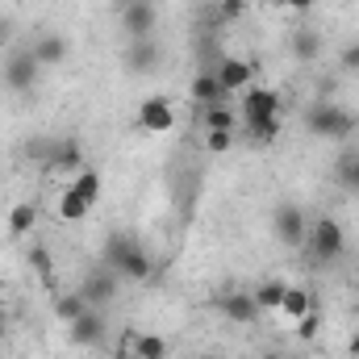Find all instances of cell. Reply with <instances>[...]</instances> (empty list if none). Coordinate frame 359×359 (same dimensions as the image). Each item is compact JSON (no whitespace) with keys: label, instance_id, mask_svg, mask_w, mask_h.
Segmentation results:
<instances>
[{"label":"cell","instance_id":"obj_32","mask_svg":"<svg viewBox=\"0 0 359 359\" xmlns=\"http://www.w3.org/2000/svg\"><path fill=\"white\" fill-rule=\"evenodd\" d=\"M339 63H343V72H359V42H351V46H343Z\"/></svg>","mask_w":359,"mask_h":359},{"label":"cell","instance_id":"obj_38","mask_svg":"<svg viewBox=\"0 0 359 359\" xmlns=\"http://www.w3.org/2000/svg\"><path fill=\"white\" fill-rule=\"evenodd\" d=\"M113 359H138V355H130V351H117V355H113Z\"/></svg>","mask_w":359,"mask_h":359},{"label":"cell","instance_id":"obj_23","mask_svg":"<svg viewBox=\"0 0 359 359\" xmlns=\"http://www.w3.org/2000/svg\"><path fill=\"white\" fill-rule=\"evenodd\" d=\"M88 309L92 305H88V297H84L80 288H76V292H63V297L55 301V313H59V322H67V326H72L76 318H84Z\"/></svg>","mask_w":359,"mask_h":359},{"label":"cell","instance_id":"obj_25","mask_svg":"<svg viewBox=\"0 0 359 359\" xmlns=\"http://www.w3.org/2000/svg\"><path fill=\"white\" fill-rule=\"evenodd\" d=\"M292 55H297L301 63L318 59V55H322V34H318V29H297V34H292Z\"/></svg>","mask_w":359,"mask_h":359},{"label":"cell","instance_id":"obj_33","mask_svg":"<svg viewBox=\"0 0 359 359\" xmlns=\"http://www.w3.org/2000/svg\"><path fill=\"white\" fill-rule=\"evenodd\" d=\"M280 4H284V8H292V13H313L322 0H280Z\"/></svg>","mask_w":359,"mask_h":359},{"label":"cell","instance_id":"obj_5","mask_svg":"<svg viewBox=\"0 0 359 359\" xmlns=\"http://www.w3.org/2000/svg\"><path fill=\"white\" fill-rule=\"evenodd\" d=\"M213 309H217L226 322H234V326H255V322H259V305H255V297H251L247 288L222 292V297L213 301Z\"/></svg>","mask_w":359,"mask_h":359},{"label":"cell","instance_id":"obj_12","mask_svg":"<svg viewBox=\"0 0 359 359\" xmlns=\"http://www.w3.org/2000/svg\"><path fill=\"white\" fill-rule=\"evenodd\" d=\"M67 334H72V343H76V347H100V343H104V334H109V322H104V313H100V309H88L84 318H76V322L67 326Z\"/></svg>","mask_w":359,"mask_h":359},{"label":"cell","instance_id":"obj_27","mask_svg":"<svg viewBox=\"0 0 359 359\" xmlns=\"http://www.w3.org/2000/svg\"><path fill=\"white\" fill-rule=\"evenodd\" d=\"M334 172H339V184H343V188L359 192V151H343Z\"/></svg>","mask_w":359,"mask_h":359},{"label":"cell","instance_id":"obj_16","mask_svg":"<svg viewBox=\"0 0 359 359\" xmlns=\"http://www.w3.org/2000/svg\"><path fill=\"white\" fill-rule=\"evenodd\" d=\"M188 96L205 109V104H217V100H230L226 88H222V80H217V72H196L192 76V84H188Z\"/></svg>","mask_w":359,"mask_h":359},{"label":"cell","instance_id":"obj_2","mask_svg":"<svg viewBox=\"0 0 359 359\" xmlns=\"http://www.w3.org/2000/svg\"><path fill=\"white\" fill-rule=\"evenodd\" d=\"M305 251H309L318 264H334V259H343V255H347V230H343V222L330 217V213L313 217L309 230H305Z\"/></svg>","mask_w":359,"mask_h":359},{"label":"cell","instance_id":"obj_3","mask_svg":"<svg viewBox=\"0 0 359 359\" xmlns=\"http://www.w3.org/2000/svg\"><path fill=\"white\" fill-rule=\"evenodd\" d=\"M271 117H284V96L268 84H251L243 92V104H238V126H259Z\"/></svg>","mask_w":359,"mask_h":359},{"label":"cell","instance_id":"obj_20","mask_svg":"<svg viewBox=\"0 0 359 359\" xmlns=\"http://www.w3.org/2000/svg\"><path fill=\"white\" fill-rule=\"evenodd\" d=\"M126 351L138 359H168V339L163 334H126Z\"/></svg>","mask_w":359,"mask_h":359},{"label":"cell","instance_id":"obj_39","mask_svg":"<svg viewBox=\"0 0 359 359\" xmlns=\"http://www.w3.org/2000/svg\"><path fill=\"white\" fill-rule=\"evenodd\" d=\"M117 4H121V8H126V4H134V0H117Z\"/></svg>","mask_w":359,"mask_h":359},{"label":"cell","instance_id":"obj_21","mask_svg":"<svg viewBox=\"0 0 359 359\" xmlns=\"http://www.w3.org/2000/svg\"><path fill=\"white\" fill-rule=\"evenodd\" d=\"M88 209H92V205L80 196V192H76V188H72V184L59 192V205H55L59 222H67V226H72V222H84V217H88Z\"/></svg>","mask_w":359,"mask_h":359},{"label":"cell","instance_id":"obj_9","mask_svg":"<svg viewBox=\"0 0 359 359\" xmlns=\"http://www.w3.org/2000/svg\"><path fill=\"white\" fill-rule=\"evenodd\" d=\"M113 271H117L121 280H130V284H147V280L155 276V259H151V251L134 238V243H130V251L113 264Z\"/></svg>","mask_w":359,"mask_h":359},{"label":"cell","instance_id":"obj_7","mask_svg":"<svg viewBox=\"0 0 359 359\" xmlns=\"http://www.w3.org/2000/svg\"><path fill=\"white\" fill-rule=\"evenodd\" d=\"M155 25H159V8L155 0H134L121 8V29L130 38H155Z\"/></svg>","mask_w":359,"mask_h":359},{"label":"cell","instance_id":"obj_34","mask_svg":"<svg viewBox=\"0 0 359 359\" xmlns=\"http://www.w3.org/2000/svg\"><path fill=\"white\" fill-rule=\"evenodd\" d=\"M8 42H13V21H8V17H0V50H4Z\"/></svg>","mask_w":359,"mask_h":359},{"label":"cell","instance_id":"obj_10","mask_svg":"<svg viewBox=\"0 0 359 359\" xmlns=\"http://www.w3.org/2000/svg\"><path fill=\"white\" fill-rule=\"evenodd\" d=\"M80 292L88 297L92 309H104V305H109V301H113V297L121 292V276H117L113 268H96V271L88 276V280L80 284Z\"/></svg>","mask_w":359,"mask_h":359},{"label":"cell","instance_id":"obj_30","mask_svg":"<svg viewBox=\"0 0 359 359\" xmlns=\"http://www.w3.org/2000/svg\"><path fill=\"white\" fill-rule=\"evenodd\" d=\"M205 147H209L213 155H226V151L234 147V130H205Z\"/></svg>","mask_w":359,"mask_h":359},{"label":"cell","instance_id":"obj_6","mask_svg":"<svg viewBox=\"0 0 359 359\" xmlns=\"http://www.w3.org/2000/svg\"><path fill=\"white\" fill-rule=\"evenodd\" d=\"M138 130H147V134H168V130H176V104H172L168 96H147V100L138 104Z\"/></svg>","mask_w":359,"mask_h":359},{"label":"cell","instance_id":"obj_8","mask_svg":"<svg viewBox=\"0 0 359 359\" xmlns=\"http://www.w3.org/2000/svg\"><path fill=\"white\" fill-rule=\"evenodd\" d=\"M159 59H163V50H159L155 38H130L126 55H121V63H126L130 76H151L159 67Z\"/></svg>","mask_w":359,"mask_h":359},{"label":"cell","instance_id":"obj_31","mask_svg":"<svg viewBox=\"0 0 359 359\" xmlns=\"http://www.w3.org/2000/svg\"><path fill=\"white\" fill-rule=\"evenodd\" d=\"M247 13V0H217V17L222 21H238Z\"/></svg>","mask_w":359,"mask_h":359},{"label":"cell","instance_id":"obj_22","mask_svg":"<svg viewBox=\"0 0 359 359\" xmlns=\"http://www.w3.org/2000/svg\"><path fill=\"white\" fill-rule=\"evenodd\" d=\"M201 121L205 130H238V109H230V100H217L201 109Z\"/></svg>","mask_w":359,"mask_h":359},{"label":"cell","instance_id":"obj_24","mask_svg":"<svg viewBox=\"0 0 359 359\" xmlns=\"http://www.w3.org/2000/svg\"><path fill=\"white\" fill-rule=\"evenodd\" d=\"M72 188L88 201V205H96L100 201V188H104V180H100V172L96 168H80L76 176H72Z\"/></svg>","mask_w":359,"mask_h":359},{"label":"cell","instance_id":"obj_35","mask_svg":"<svg viewBox=\"0 0 359 359\" xmlns=\"http://www.w3.org/2000/svg\"><path fill=\"white\" fill-rule=\"evenodd\" d=\"M347 355H351V359H359V330L351 334V339H347Z\"/></svg>","mask_w":359,"mask_h":359},{"label":"cell","instance_id":"obj_11","mask_svg":"<svg viewBox=\"0 0 359 359\" xmlns=\"http://www.w3.org/2000/svg\"><path fill=\"white\" fill-rule=\"evenodd\" d=\"M213 72H217L226 96H243V92L255 84V63H247V59H222Z\"/></svg>","mask_w":359,"mask_h":359},{"label":"cell","instance_id":"obj_37","mask_svg":"<svg viewBox=\"0 0 359 359\" xmlns=\"http://www.w3.org/2000/svg\"><path fill=\"white\" fill-rule=\"evenodd\" d=\"M259 359H284V355H280V351H264Z\"/></svg>","mask_w":359,"mask_h":359},{"label":"cell","instance_id":"obj_14","mask_svg":"<svg viewBox=\"0 0 359 359\" xmlns=\"http://www.w3.org/2000/svg\"><path fill=\"white\" fill-rule=\"evenodd\" d=\"M29 55L38 59V67H59V63L72 55V46H67L63 34H38L34 46H29Z\"/></svg>","mask_w":359,"mask_h":359},{"label":"cell","instance_id":"obj_4","mask_svg":"<svg viewBox=\"0 0 359 359\" xmlns=\"http://www.w3.org/2000/svg\"><path fill=\"white\" fill-rule=\"evenodd\" d=\"M0 76H4V88L8 92H34L38 80H42V67H38V59L29 50H13L4 59V72Z\"/></svg>","mask_w":359,"mask_h":359},{"label":"cell","instance_id":"obj_28","mask_svg":"<svg viewBox=\"0 0 359 359\" xmlns=\"http://www.w3.org/2000/svg\"><path fill=\"white\" fill-rule=\"evenodd\" d=\"M318 330H322V313H318V309H309L305 318H297V322H292L297 343H313V339H318Z\"/></svg>","mask_w":359,"mask_h":359},{"label":"cell","instance_id":"obj_40","mask_svg":"<svg viewBox=\"0 0 359 359\" xmlns=\"http://www.w3.org/2000/svg\"><path fill=\"white\" fill-rule=\"evenodd\" d=\"M209 359H226V355H209Z\"/></svg>","mask_w":359,"mask_h":359},{"label":"cell","instance_id":"obj_1","mask_svg":"<svg viewBox=\"0 0 359 359\" xmlns=\"http://www.w3.org/2000/svg\"><path fill=\"white\" fill-rule=\"evenodd\" d=\"M305 130L313 138H326V142H347L359 130V113L347 104H313L305 113Z\"/></svg>","mask_w":359,"mask_h":359},{"label":"cell","instance_id":"obj_15","mask_svg":"<svg viewBox=\"0 0 359 359\" xmlns=\"http://www.w3.org/2000/svg\"><path fill=\"white\" fill-rule=\"evenodd\" d=\"M46 168H50V172H63V176H76V172L84 168V151H80V142H76V138L55 142V147H50Z\"/></svg>","mask_w":359,"mask_h":359},{"label":"cell","instance_id":"obj_19","mask_svg":"<svg viewBox=\"0 0 359 359\" xmlns=\"http://www.w3.org/2000/svg\"><path fill=\"white\" fill-rule=\"evenodd\" d=\"M284 288H288V280H280V276H268V280H259V284L251 288V297H255L259 313H276V309H280V301H284Z\"/></svg>","mask_w":359,"mask_h":359},{"label":"cell","instance_id":"obj_18","mask_svg":"<svg viewBox=\"0 0 359 359\" xmlns=\"http://www.w3.org/2000/svg\"><path fill=\"white\" fill-rule=\"evenodd\" d=\"M34 226H38V205L17 201V205L8 209V238H13V243H21V238H29V234H34Z\"/></svg>","mask_w":359,"mask_h":359},{"label":"cell","instance_id":"obj_36","mask_svg":"<svg viewBox=\"0 0 359 359\" xmlns=\"http://www.w3.org/2000/svg\"><path fill=\"white\" fill-rule=\"evenodd\" d=\"M4 334H8V322H4V313H0V347H4Z\"/></svg>","mask_w":359,"mask_h":359},{"label":"cell","instance_id":"obj_29","mask_svg":"<svg viewBox=\"0 0 359 359\" xmlns=\"http://www.w3.org/2000/svg\"><path fill=\"white\" fill-rule=\"evenodd\" d=\"M29 268L38 271L42 280H50V276H55V259H50V251H46V247H29Z\"/></svg>","mask_w":359,"mask_h":359},{"label":"cell","instance_id":"obj_13","mask_svg":"<svg viewBox=\"0 0 359 359\" xmlns=\"http://www.w3.org/2000/svg\"><path fill=\"white\" fill-rule=\"evenodd\" d=\"M305 230H309V222H305V213L297 205H280L276 209V234H280V243L305 247Z\"/></svg>","mask_w":359,"mask_h":359},{"label":"cell","instance_id":"obj_26","mask_svg":"<svg viewBox=\"0 0 359 359\" xmlns=\"http://www.w3.org/2000/svg\"><path fill=\"white\" fill-rule=\"evenodd\" d=\"M243 130H247V138H251V142L271 147V142L284 134V117H271V121H259V126H243Z\"/></svg>","mask_w":359,"mask_h":359},{"label":"cell","instance_id":"obj_17","mask_svg":"<svg viewBox=\"0 0 359 359\" xmlns=\"http://www.w3.org/2000/svg\"><path fill=\"white\" fill-rule=\"evenodd\" d=\"M309 309H318V297H313L309 288H301V284H288V288H284V301H280L276 313H284L288 322H297V318H305Z\"/></svg>","mask_w":359,"mask_h":359}]
</instances>
